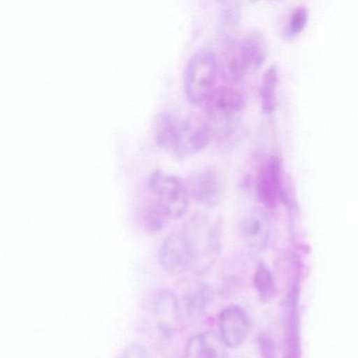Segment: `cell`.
Listing matches in <instances>:
<instances>
[{"mask_svg":"<svg viewBox=\"0 0 358 358\" xmlns=\"http://www.w3.org/2000/svg\"><path fill=\"white\" fill-rule=\"evenodd\" d=\"M157 145L178 158L194 156L208 146L213 127L207 119L194 113L181 114L164 110L157 117L154 127Z\"/></svg>","mask_w":358,"mask_h":358,"instance_id":"obj_1","label":"cell"},{"mask_svg":"<svg viewBox=\"0 0 358 358\" xmlns=\"http://www.w3.org/2000/svg\"><path fill=\"white\" fill-rule=\"evenodd\" d=\"M150 198L148 202L167 223L181 219L189 206L187 186L179 177L163 171L150 173L148 181Z\"/></svg>","mask_w":358,"mask_h":358,"instance_id":"obj_2","label":"cell"},{"mask_svg":"<svg viewBox=\"0 0 358 358\" xmlns=\"http://www.w3.org/2000/svg\"><path fill=\"white\" fill-rule=\"evenodd\" d=\"M219 64L209 49L196 51L188 60L184 74V92L192 104L202 106L217 85Z\"/></svg>","mask_w":358,"mask_h":358,"instance_id":"obj_3","label":"cell"},{"mask_svg":"<svg viewBox=\"0 0 358 358\" xmlns=\"http://www.w3.org/2000/svg\"><path fill=\"white\" fill-rule=\"evenodd\" d=\"M194 244L185 226L166 236L159 247L158 263L167 273L173 275L192 272L196 267Z\"/></svg>","mask_w":358,"mask_h":358,"instance_id":"obj_4","label":"cell"},{"mask_svg":"<svg viewBox=\"0 0 358 358\" xmlns=\"http://www.w3.org/2000/svg\"><path fill=\"white\" fill-rule=\"evenodd\" d=\"M257 200L266 208H275L284 196V171L280 157L270 156L262 165L255 185Z\"/></svg>","mask_w":358,"mask_h":358,"instance_id":"obj_5","label":"cell"},{"mask_svg":"<svg viewBox=\"0 0 358 358\" xmlns=\"http://www.w3.org/2000/svg\"><path fill=\"white\" fill-rule=\"evenodd\" d=\"M246 97L240 90L230 85H221L202 104L207 117L215 120L234 118L246 108Z\"/></svg>","mask_w":358,"mask_h":358,"instance_id":"obj_6","label":"cell"},{"mask_svg":"<svg viewBox=\"0 0 358 358\" xmlns=\"http://www.w3.org/2000/svg\"><path fill=\"white\" fill-rule=\"evenodd\" d=\"M188 194L196 204L206 207L217 206L221 200L222 183L219 173L213 167H204L194 171L188 177Z\"/></svg>","mask_w":358,"mask_h":358,"instance_id":"obj_7","label":"cell"},{"mask_svg":"<svg viewBox=\"0 0 358 358\" xmlns=\"http://www.w3.org/2000/svg\"><path fill=\"white\" fill-rule=\"evenodd\" d=\"M299 301V287L294 280L285 299L284 358H301Z\"/></svg>","mask_w":358,"mask_h":358,"instance_id":"obj_8","label":"cell"},{"mask_svg":"<svg viewBox=\"0 0 358 358\" xmlns=\"http://www.w3.org/2000/svg\"><path fill=\"white\" fill-rule=\"evenodd\" d=\"M238 231L244 244L255 252L267 248L270 241V222L263 209L247 211L238 223Z\"/></svg>","mask_w":358,"mask_h":358,"instance_id":"obj_9","label":"cell"},{"mask_svg":"<svg viewBox=\"0 0 358 358\" xmlns=\"http://www.w3.org/2000/svg\"><path fill=\"white\" fill-rule=\"evenodd\" d=\"M249 322L246 311L240 306H229L219 315V335L228 349H236L248 336Z\"/></svg>","mask_w":358,"mask_h":358,"instance_id":"obj_10","label":"cell"},{"mask_svg":"<svg viewBox=\"0 0 358 358\" xmlns=\"http://www.w3.org/2000/svg\"><path fill=\"white\" fill-rule=\"evenodd\" d=\"M152 313L156 327L162 336L171 337L177 330L181 317V303L171 290L159 292L152 301Z\"/></svg>","mask_w":358,"mask_h":358,"instance_id":"obj_11","label":"cell"},{"mask_svg":"<svg viewBox=\"0 0 358 358\" xmlns=\"http://www.w3.org/2000/svg\"><path fill=\"white\" fill-rule=\"evenodd\" d=\"M184 358H229L228 348L215 331L198 333L188 341Z\"/></svg>","mask_w":358,"mask_h":358,"instance_id":"obj_12","label":"cell"},{"mask_svg":"<svg viewBox=\"0 0 358 358\" xmlns=\"http://www.w3.org/2000/svg\"><path fill=\"white\" fill-rule=\"evenodd\" d=\"M213 293L210 287L205 284L192 285L187 289L181 305L182 312L188 318L198 320L204 315L213 303Z\"/></svg>","mask_w":358,"mask_h":358,"instance_id":"obj_13","label":"cell"},{"mask_svg":"<svg viewBox=\"0 0 358 358\" xmlns=\"http://www.w3.org/2000/svg\"><path fill=\"white\" fill-rule=\"evenodd\" d=\"M238 43L250 70H257L265 64L268 54L267 43L261 31H250Z\"/></svg>","mask_w":358,"mask_h":358,"instance_id":"obj_14","label":"cell"},{"mask_svg":"<svg viewBox=\"0 0 358 358\" xmlns=\"http://www.w3.org/2000/svg\"><path fill=\"white\" fill-rule=\"evenodd\" d=\"M278 83H280V72H278V66L272 64L264 73L261 90H259L262 110L265 115H271L275 112Z\"/></svg>","mask_w":358,"mask_h":358,"instance_id":"obj_15","label":"cell"},{"mask_svg":"<svg viewBox=\"0 0 358 358\" xmlns=\"http://www.w3.org/2000/svg\"><path fill=\"white\" fill-rule=\"evenodd\" d=\"M253 284L261 301H268L276 293L275 280L272 272L265 264L259 263L253 274Z\"/></svg>","mask_w":358,"mask_h":358,"instance_id":"obj_16","label":"cell"},{"mask_svg":"<svg viewBox=\"0 0 358 358\" xmlns=\"http://www.w3.org/2000/svg\"><path fill=\"white\" fill-rule=\"evenodd\" d=\"M309 17V10L305 6H299V7L295 8L291 12L286 24H285L284 31H282L285 38L288 39V41H293V39L299 36L307 27Z\"/></svg>","mask_w":358,"mask_h":358,"instance_id":"obj_17","label":"cell"},{"mask_svg":"<svg viewBox=\"0 0 358 358\" xmlns=\"http://www.w3.org/2000/svg\"><path fill=\"white\" fill-rule=\"evenodd\" d=\"M242 16V10L238 3H225L220 13V28L225 31L231 30L238 26Z\"/></svg>","mask_w":358,"mask_h":358,"instance_id":"obj_18","label":"cell"},{"mask_svg":"<svg viewBox=\"0 0 358 358\" xmlns=\"http://www.w3.org/2000/svg\"><path fill=\"white\" fill-rule=\"evenodd\" d=\"M257 345L261 358H276L275 343L268 333L257 335Z\"/></svg>","mask_w":358,"mask_h":358,"instance_id":"obj_19","label":"cell"},{"mask_svg":"<svg viewBox=\"0 0 358 358\" xmlns=\"http://www.w3.org/2000/svg\"><path fill=\"white\" fill-rule=\"evenodd\" d=\"M118 358H152V356L143 345L131 343L121 352Z\"/></svg>","mask_w":358,"mask_h":358,"instance_id":"obj_20","label":"cell"}]
</instances>
